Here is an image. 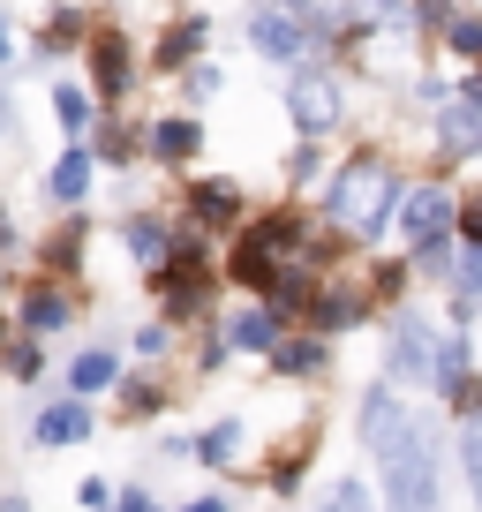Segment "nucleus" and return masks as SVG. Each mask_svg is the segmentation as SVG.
<instances>
[{"label":"nucleus","mask_w":482,"mask_h":512,"mask_svg":"<svg viewBox=\"0 0 482 512\" xmlns=\"http://www.w3.org/2000/svg\"><path fill=\"white\" fill-rule=\"evenodd\" d=\"M362 445L377 452V475H385L392 512H437V445H430V422L392 392H362Z\"/></svg>","instance_id":"obj_1"},{"label":"nucleus","mask_w":482,"mask_h":512,"mask_svg":"<svg viewBox=\"0 0 482 512\" xmlns=\"http://www.w3.org/2000/svg\"><path fill=\"white\" fill-rule=\"evenodd\" d=\"M392 211H400V174H392L377 151H354V159L332 174V189H324V219H332L347 241H377Z\"/></svg>","instance_id":"obj_2"},{"label":"nucleus","mask_w":482,"mask_h":512,"mask_svg":"<svg viewBox=\"0 0 482 512\" xmlns=\"http://www.w3.org/2000/svg\"><path fill=\"white\" fill-rule=\"evenodd\" d=\"M211 234H196V226H181L174 234V249H166V264L151 272V294H159V309H166V324H189V317H204L211 309Z\"/></svg>","instance_id":"obj_3"},{"label":"nucleus","mask_w":482,"mask_h":512,"mask_svg":"<svg viewBox=\"0 0 482 512\" xmlns=\"http://www.w3.org/2000/svg\"><path fill=\"white\" fill-rule=\"evenodd\" d=\"M83 68H91V106L121 113L136 91V76H144V53H136V38L121 31V23H91V38H83Z\"/></svg>","instance_id":"obj_4"},{"label":"nucleus","mask_w":482,"mask_h":512,"mask_svg":"<svg viewBox=\"0 0 482 512\" xmlns=\"http://www.w3.org/2000/svg\"><path fill=\"white\" fill-rule=\"evenodd\" d=\"M287 113H294V128H302V144H324V136L347 121V98H339L332 68L294 61V76H287Z\"/></svg>","instance_id":"obj_5"},{"label":"nucleus","mask_w":482,"mask_h":512,"mask_svg":"<svg viewBox=\"0 0 482 512\" xmlns=\"http://www.w3.org/2000/svg\"><path fill=\"white\" fill-rule=\"evenodd\" d=\"M181 211H189L196 234H234V226L249 219V204H241V181H226V174L189 181V189H181Z\"/></svg>","instance_id":"obj_6"},{"label":"nucleus","mask_w":482,"mask_h":512,"mask_svg":"<svg viewBox=\"0 0 482 512\" xmlns=\"http://www.w3.org/2000/svg\"><path fill=\"white\" fill-rule=\"evenodd\" d=\"M204 46H211V16L204 8H189V16H174L159 38H151V76H181V68H196L204 61Z\"/></svg>","instance_id":"obj_7"},{"label":"nucleus","mask_w":482,"mask_h":512,"mask_svg":"<svg viewBox=\"0 0 482 512\" xmlns=\"http://www.w3.org/2000/svg\"><path fill=\"white\" fill-rule=\"evenodd\" d=\"M400 219H407V241H415V256L445 249V241H452V189H437V181L407 189V196H400Z\"/></svg>","instance_id":"obj_8"},{"label":"nucleus","mask_w":482,"mask_h":512,"mask_svg":"<svg viewBox=\"0 0 482 512\" xmlns=\"http://www.w3.org/2000/svg\"><path fill=\"white\" fill-rule=\"evenodd\" d=\"M385 369H392V384H430V377H437V339H430V324H422V317H400V324H392Z\"/></svg>","instance_id":"obj_9"},{"label":"nucleus","mask_w":482,"mask_h":512,"mask_svg":"<svg viewBox=\"0 0 482 512\" xmlns=\"http://www.w3.org/2000/svg\"><path fill=\"white\" fill-rule=\"evenodd\" d=\"M83 38H91V8L83 0H53L46 23L31 31V61H68V53H83Z\"/></svg>","instance_id":"obj_10"},{"label":"nucleus","mask_w":482,"mask_h":512,"mask_svg":"<svg viewBox=\"0 0 482 512\" xmlns=\"http://www.w3.org/2000/svg\"><path fill=\"white\" fill-rule=\"evenodd\" d=\"M68 317H76V294H68L61 287V279H46V272H38L31 279V287H23L16 294V324H23V332H31V339H46V332H61V324Z\"/></svg>","instance_id":"obj_11"},{"label":"nucleus","mask_w":482,"mask_h":512,"mask_svg":"<svg viewBox=\"0 0 482 512\" xmlns=\"http://www.w3.org/2000/svg\"><path fill=\"white\" fill-rule=\"evenodd\" d=\"M249 46L264 53V61H302V46H309V31L287 16V8H272V0H257L249 8Z\"/></svg>","instance_id":"obj_12"},{"label":"nucleus","mask_w":482,"mask_h":512,"mask_svg":"<svg viewBox=\"0 0 482 512\" xmlns=\"http://www.w3.org/2000/svg\"><path fill=\"white\" fill-rule=\"evenodd\" d=\"M196 151H204V121L196 113H159L144 128V159H159V166H189Z\"/></svg>","instance_id":"obj_13"},{"label":"nucleus","mask_w":482,"mask_h":512,"mask_svg":"<svg viewBox=\"0 0 482 512\" xmlns=\"http://www.w3.org/2000/svg\"><path fill=\"white\" fill-rule=\"evenodd\" d=\"M83 144H91L98 174H106V166H113V174H121V166H136V159H144V128H136V121H121V113H98Z\"/></svg>","instance_id":"obj_14"},{"label":"nucleus","mask_w":482,"mask_h":512,"mask_svg":"<svg viewBox=\"0 0 482 512\" xmlns=\"http://www.w3.org/2000/svg\"><path fill=\"white\" fill-rule=\"evenodd\" d=\"M91 181H98V159H91V144H68L61 159H53V174H46V196H53V204H68V211H76L83 196H91Z\"/></svg>","instance_id":"obj_15"},{"label":"nucleus","mask_w":482,"mask_h":512,"mask_svg":"<svg viewBox=\"0 0 482 512\" xmlns=\"http://www.w3.org/2000/svg\"><path fill=\"white\" fill-rule=\"evenodd\" d=\"M83 249H91V226H83V219L53 226V234L38 241V272H46V279H76L83 272Z\"/></svg>","instance_id":"obj_16"},{"label":"nucleus","mask_w":482,"mask_h":512,"mask_svg":"<svg viewBox=\"0 0 482 512\" xmlns=\"http://www.w3.org/2000/svg\"><path fill=\"white\" fill-rule=\"evenodd\" d=\"M121 249H129V264L159 272V264H166V249H174V226H166V219H151V211H129V219H121Z\"/></svg>","instance_id":"obj_17"},{"label":"nucleus","mask_w":482,"mask_h":512,"mask_svg":"<svg viewBox=\"0 0 482 512\" xmlns=\"http://www.w3.org/2000/svg\"><path fill=\"white\" fill-rule=\"evenodd\" d=\"M302 317L317 324V332H347V324H362V317H370V294H354V287H317Z\"/></svg>","instance_id":"obj_18"},{"label":"nucleus","mask_w":482,"mask_h":512,"mask_svg":"<svg viewBox=\"0 0 482 512\" xmlns=\"http://www.w3.org/2000/svg\"><path fill=\"white\" fill-rule=\"evenodd\" d=\"M31 437L46 452H61V445H83L91 437V400H61V407H46V415L31 422Z\"/></svg>","instance_id":"obj_19"},{"label":"nucleus","mask_w":482,"mask_h":512,"mask_svg":"<svg viewBox=\"0 0 482 512\" xmlns=\"http://www.w3.org/2000/svg\"><path fill=\"white\" fill-rule=\"evenodd\" d=\"M279 324H287V317H272V309H234V324H226V347H241V354H272V347H279Z\"/></svg>","instance_id":"obj_20"},{"label":"nucleus","mask_w":482,"mask_h":512,"mask_svg":"<svg viewBox=\"0 0 482 512\" xmlns=\"http://www.w3.org/2000/svg\"><path fill=\"white\" fill-rule=\"evenodd\" d=\"M106 384H121V362H113L106 347H83L76 362H68V400H91V392H106Z\"/></svg>","instance_id":"obj_21"},{"label":"nucleus","mask_w":482,"mask_h":512,"mask_svg":"<svg viewBox=\"0 0 482 512\" xmlns=\"http://www.w3.org/2000/svg\"><path fill=\"white\" fill-rule=\"evenodd\" d=\"M324 362H332L324 332H309V339H279V347H272V369H279V377H324Z\"/></svg>","instance_id":"obj_22"},{"label":"nucleus","mask_w":482,"mask_h":512,"mask_svg":"<svg viewBox=\"0 0 482 512\" xmlns=\"http://www.w3.org/2000/svg\"><path fill=\"white\" fill-rule=\"evenodd\" d=\"M437 151H445V159H467V151H482V106H452L445 121H437Z\"/></svg>","instance_id":"obj_23"},{"label":"nucleus","mask_w":482,"mask_h":512,"mask_svg":"<svg viewBox=\"0 0 482 512\" xmlns=\"http://www.w3.org/2000/svg\"><path fill=\"white\" fill-rule=\"evenodd\" d=\"M53 121H61L68 144H83V136H91V121H98L91 91H83V83H53Z\"/></svg>","instance_id":"obj_24"},{"label":"nucleus","mask_w":482,"mask_h":512,"mask_svg":"<svg viewBox=\"0 0 482 512\" xmlns=\"http://www.w3.org/2000/svg\"><path fill=\"white\" fill-rule=\"evenodd\" d=\"M0 369H8L16 384H38V377H46V347H38L31 332H23V339H0Z\"/></svg>","instance_id":"obj_25"},{"label":"nucleus","mask_w":482,"mask_h":512,"mask_svg":"<svg viewBox=\"0 0 482 512\" xmlns=\"http://www.w3.org/2000/svg\"><path fill=\"white\" fill-rule=\"evenodd\" d=\"M196 460H211V467H234V452H241V422H211L204 437H196Z\"/></svg>","instance_id":"obj_26"},{"label":"nucleus","mask_w":482,"mask_h":512,"mask_svg":"<svg viewBox=\"0 0 482 512\" xmlns=\"http://www.w3.org/2000/svg\"><path fill=\"white\" fill-rule=\"evenodd\" d=\"M309 452H317V430H294V437H287V452L272 460V490H294V475L309 467Z\"/></svg>","instance_id":"obj_27"},{"label":"nucleus","mask_w":482,"mask_h":512,"mask_svg":"<svg viewBox=\"0 0 482 512\" xmlns=\"http://www.w3.org/2000/svg\"><path fill=\"white\" fill-rule=\"evenodd\" d=\"M159 407H166V392H159L151 377H121V415H129V422L159 415Z\"/></svg>","instance_id":"obj_28"},{"label":"nucleus","mask_w":482,"mask_h":512,"mask_svg":"<svg viewBox=\"0 0 482 512\" xmlns=\"http://www.w3.org/2000/svg\"><path fill=\"white\" fill-rule=\"evenodd\" d=\"M445 46L460 53V61H482V16H452L445 23Z\"/></svg>","instance_id":"obj_29"},{"label":"nucleus","mask_w":482,"mask_h":512,"mask_svg":"<svg viewBox=\"0 0 482 512\" xmlns=\"http://www.w3.org/2000/svg\"><path fill=\"white\" fill-rule=\"evenodd\" d=\"M460 460H467V482H475V505H482V415H467V430H460Z\"/></svg>","instance_id":"obj_30"},{"label":"nucleus","mask_w":482,"mask_h":512,"mask_svg":"<svg viewBox=\"0 0 482 512\" xmlns=\"http://www.w3.org/2000/svg\"><path fill=\"white\" fill-rule=\"evenodd\" d=\"M317 512H370V490H362V482H332Z\"/></svg>","instance_id":"obj_31"},{"label":"nucleus","mask_w":482,"mask_h":512,"mask_svg":"<svg viewBox=\"0 0 482 512\" xmlns=\"http://www.w3.org/2000/svg\"><path fill=\"white\" fill-rule=\"evenodd\" d=\"M452 226L467 234V249H482V189L467 196V204H452Z\"/></svg>","instance_id":"obj_32"},{"label":"nucleus","mask_w":482,"mask_h":512,"mask_svg":"<svg viewBox=\"0 0 482 512\" xmlns=\"http://www.w3.org/2000/svg\"><path fill=\"white\" fill-rule=\"evenodd\" d=\"M219 83H226L219 68H211V61H196V68H189V106H204V98H219Z\"/></svg>","instance_id":"obj_33"},{"label":"nucleus","mask_w":482,"mask_h":512,"mask_svg":"<svg viewBox=\"0 0 482 512\" xmlns=\"http://www.w3.org/2000/svg\"><path fill=\"white\" fill-rule=\"evenodd\" d=\"M76 505H83V512H113V482L83 475V482H76Z\"/></svg>","instance_id":"obj_34"},{"label":"nucleus","mask_w":482,"mask_h":512,"mask_svg":"<svg viewBox=\"0 0 482 512\" xmlns=\"http://www.w3.org/2000/svg\"><path fill=\"white\" fill-rule=\"evenodd\" d=\"M166 339H174L166 324H144V332H136V354H151V362H159V354H166Z\"/></svg>","instance_id":"obj_35"},{"label":"nucleus","mask_w":482,"mask_h":512,"mask_svg":"<svg viewBox=\"0 0 482 512\" xmlns=\"http://www.w3.org/2000/svg\"><path fill=\"white\" fill-rule=\"evenodd\" d=\"M287 174H294V181H317V144H302V151H294V159H287Z\"/></svg>","instance_id":"obj_36"},{"label":"nucleus","mask_w":482,"mask_h":512,"mask_svg":"<svg viewBox=\"0 0 482 512\" xmlns=\"http://www.w3.org/2000/svg\"><path fill=\"white\" fill-rule=\"evenodd\" d=\"M415 23H452V0H415Z\"/></svg>","instance_id":"obj_37"},{"label":"nucleus","mask_w":482,"mask_h":512,"mask_svg":"<svg viewBox=\"0 0 482 512\" xmlns=\"http://www.w3.org/2000/svg\"><path fill=\"white\" fill-rule=\"evenodd\" d=\"M8 136H16V91L0 83V144H8Z\"/></svg>","instance_id":"obj_38"},{"label":"nucleus","mask_w":482,"mask_h":512,"mask_svg":"<svg viewBox=\"0 0 482 512\" xmlns=\"http://www.w3.org/2000/svg\"><path fill=\"white\" fill-rule=\"evenodd\" d=\"M460 279H467V294L482 287V249H467V256H460Z\"/></svg>","instance_id":"obj_39"},{"label":"nucleus","mask_w":482,"mask_h":512,"mask_svg":"<svg viewBox=\"0 0 482 512\" xmlns=\"http://www.w3.org/2000/svg\"><path fill=\"white\" fill-rule=\"evenodd\" d=\"M16 61V31H8V16H0V68Z\"/></svg>","instance_id":"obj_40"},{"label":"nucleus","mask_w":482,"mask_h":512,"mask_svg":"<svg viewBox=\"0 0 482 512\" xmlns=\"http://www.w3.org/2000/svg\"><path fill=\"white\" fill-rule=\"evenodd\" d=\"M121 512H159V505H151L144 490H129V497H121Z\"/></svg>","instance_id":"obj_41"},{"label":"nucleus","mask_w":482,"mask_h":512,"mask_svg":"<svg viewBox=\"0 0 482 512\" xmlns=\"http://www.w3.org/2000/svg\"><path fill=\"white\" fill-rule=\"evenodd\" d=\"M460 98H467V106H482V68H475V76L460 83Z\"/></svg>","instance_id":"obj_42"},{"label":"nucleus","mask_w":482,"mask_h":512,"mask_svg":"<svg viewBox=\"0 0 482 512\" xmlns=\"http://www.w3.org/2000/svg\"><path fill=\"white\" fill-rule=\"evenodd\" d=\"M189 512H226V497H196V505Z\"/></svg>","instance_id":"obj_43"},{"label":"nucleus","mask_w":482,"mask_h":512,"mask_svg":"<svg viewBox=\"0 0 482 512\" xmlns=\"http://www.w3.org/2000/svg\"><path fill=\"white\" fill-rule=\"evenodd\" d=\"M0 512H31V497H8V505H0Z\"/></svg>","instance_id":"obj_44"},{"label":"nucleus","mask_w":482,"mask_h":512,"mask_svg":"<svg viewBox=\"0 0 482 512\" xmlns=\"http://www.w3.org/2000/svg\"><path fill=\"white\" fill-rule=\"evenodd\" d=\"M0 339H8V317H0Z\"/></svg>","instance_id":"obj_45"},{"label":"nucleus","mask_w":482,"mask_h":512,"mask_svg":"<svg viewBox=\"0 0 482 512\" xmlns=\"http://www.w3.org/2000/svg\"><path fill=\"white\" fill-rule=\"evenodd\" d=\"M0 287H8V272H0Z\"/></svg>","instance_id":"obj_46"}]
</instances>
